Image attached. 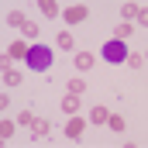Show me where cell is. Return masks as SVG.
<instances>
[{
	"label": "cell",
	"instance_id": "cell-5",
	"mask_svg": "<svg viewBox=\"0 0 148 148\" xmlns=\"http://www.w3.org/2000/svg\"><path fill=\"white\" fill-rule=\"evenodd\" d=\"M83 131H86V117H79V114H73V117H69V124H66V134H69V138H79V134H83Z\"/></svg>",
	"mask_w": 148,
	"mask_h": 148
},
{
	"label": "cell",
	"instance_id": "cell-4",
	"mask_svg": "<svg viewBox=\"0 0 148 148\" xmlns=\"http://www.w3.org/2000/svg\"><path fill=\"white\" fill-rule=\"evenodd\" d=\"M121 14L127 17V24H131V17H134L138 24H145V21H148V10H145V7H138V3H124V7H121Z\"/></svg>",
	"mask_w": 148,
	"mask_h": 148
},
{
	"label": "cell",
	"instance_id": "cell-6",
	"mask_svg": "<svg viewBox=\"0 0 148 148\" xmlns=\"http://www.w3.org/2000/svg\"><path fill=\"white\" fill-rule=\"evenodd\" d=\"M28 48H31V45H24V41H14V45H7V55L17 62V59H24V55H28Z\"/></svg>",
	"mask_w": 148,
	"mask_h": 148
},
{
	"label": "cell",
	"instance_id": "cell-12",
	"mask_svg": "<svg viewBox=\"0 0 148 148\" xmlns=\"http://www.w3.org/2000/svg\"><path fill=\"white\" fill-rule=\"evenodd\" d=\"M107 127H110V131H117V134H121V131H124L127 124H124V117H121V114H110V117H107Z\"/></svg>",
	"mask_w": 148,
	"mask_h": 148
},
{
	"label": "cell",
	"instance_id": "cell-11",
	"mask_svg": "<svg viewBox=\"0 0 148 148\" xmlns=\"http://www.w3.org/2000/svg\"><path fill=\"white\" fill-rule=\"evenodd\" d=\"M114 38H117V41H127V38H131V24H127V21H121V24L114 28Z\"/></svg>",
	"mask_w": 148,
	"mask_h": 148
},
{
	"label": "cell",
	"instance_id": "cell-20",
	"mask_svg": "<svg viewBox=\"0 0 148 148\" xmlns=\"http://www.w3.org/2000/svg\"><path fill=\"white\" fill-rule=\"evenodd\" d=\"M55 45H59V48H73V35H69V31H62V35L55 38Z\"/></svg>",
	"mask_w": 148,
	"mask_h": 148
},
{
	"label": "cell",
	"instance_id": "cell-14",
	"mask_svg": "<svg viewBox=\"0 0 148 148\" xmlns=\"http://www.w3.org/2000/svg\"><path fill=\"white\" fill-rule=\"evenodd\" d=\"M35 121H38V117H35L31 110H21V117H17V127H35Z\"/></svg>",
	"mask_w": 148,
	"mask_h": 148
},
{
	"label": "cell",
	"instance_id": "cell-13",
	"mask_svg": "<svg viewBox=\"0 0 148 148\" xmlns=\"http://www.w3.org/2000/svg\"><path fill=\"white\" fill-rule=\"evenodd\" d=\"M17 131V121H0V138H14Z\"/></svg>",
	"mask_w": 148,
	"mask_h": 148
},
{
	"label": "cell",
	"instance_id": "cell-17",
	"mask_svg": "<svg viewBox=\"0 0 148 148\" xmlns=\"http://www.w3.org/2000/svg\"><path fill=\"white\" fill-rule=\"evenodd\" d=\"M24 21H28V17H24L21 10H10V14H7V24H14V28H21Z\"/></svg>",
	"mask_w": 148,
	"mask_h": 148
},
{
	"label": "cell",
	"instance_id": "cell-2",
	"mask_svg": "<svg viewBox=\"0 0 148 148\" xmlns=\"http://www.w3.org/2000/svg\"><path fill=\"white\" fill-rule=\"evenodd\" d=\"M103 59H107V62H124V59H127V45L117 41V38H110V41L103 45Z\"/></svg>",
	"mask_w": 148,
	"mask_h": 148
},
{
	"label": "cell",
	"instance_id": "cell-19",
	"mask_svg": "<svg viewBox=\"0 0 148 148\" xmlns=\"http://www.w3.org/2000/svg\"><path fill=\"white\" fill-rule=\"evenodd\" d=\"M127 59H131L134 69H145V55H141V52H127Z\"/></svg>",
	"mask_w": 148,
	"mask_h": 148
},
{
	"label": "cell",
	"instance_id": "cell-16",
	"mask_svg": "<svg viewBox=\"0 0 148 148\" xmlns=\"http://www.w3.org/2000/svg\"><path fill=\"white\" fill-rule=\"evenodd\" d=\"M83 90H86V79H69V93H76V97H83Z\"/></svg>",
	"mask_w": 148,
	"mask_h": 148
},
{
	"label": "cell",
	"instance_id": "cell-1",
	"mask_svg": "<svg viewBox=\"0 0 148 148\" xmlns=\"http://www.w3.org/2000/svg\"><path fill=\"white\" fill-rule=\"evenodd\" d=\"M24 62H28V69L45 73V69L52 66V52H48L45 45H31V48H28V55H24Z\"/></svg>",
	"mask_w": 148,
	"mask_h": 148
},
{
	"label": "cell",
	"instance_id": "cell-18",
	"mask_svg": "<svg viewBox=\"0 0 148 148\" xmlns=\"http://www.w3.org/2000/svg\"><path fill=\"white\" fill-rule=\"evenodd\" d=\"M21 35H28V38H38V24H35V21H24V24H21Z\"/></svg>",
	"mask_w": 148,
	"mask_h": 148
},
{
	"label": "cell",
	"instance_id": "cell-15",
	"mask_svg": "<svg viewBox=\"0 0 148 148\" xmlns=\"http://www.w3.org/2000/svg\"><path fill=\"white\" fill-rule=\"evenodd\" d=\"M48 131H52V124H48L45 117H38V121H35V138H45Z\"/></svg>",
	"mask_w": 148,
	"mask_h": 148
},
{
	"label": "cell",
	"instance_id": "cell-3",
	"mask_svg": "<svg viewBox=\"0 0 148 148\" xmlns=\"http://www.w3.org/2000/svg\"><path fill=\"white\" fill-rule=\"evenodd\" d=\"M62 17H66L69 24H79V21H86V17H90V7H86V3H73V7H66V10H62Z\"/></svg>",
	"mask_w": 148,
	"mask_h": 148
},
{
	"label": "cell",
	"instance_id": "cell-10",
	"mask_svg": "<svg viewBox=\"0 0 148 148\" xmlns=\"http://www.w3.org/2000/svg\"><path fill=\"white\" fill-rule=\"evenodd\" d=\"M62 110L69 114V117H73V114L79 110V97H76V93H69V97H66V100H62Z\"/></svg>",
	"mask_w": 148,
	"mask_h": 148
},
{
	"label": "cell",
	"instance_id": "cell-8",
	"mask_svg": "<svg viewBox=\"0 0 148 148\" xmlns=\"http://www.w3.org/2000/svg\"><path fill=\"white\" fill-rule=\"evenodd\" d=\"M38 7H41V14H45V17H59V14H62L55 0H38Z\"/></svg>",
	"mask_w": 148,
	"mask_h": 148
},
{
	"label": "cell",
	"instance_id": "cell-21",
	"mask_svg": "<svg viewBox=\"0 0 148 148\" xmlns=\"http://www.w3.org/2000/svg\"><path fill=\"white\" fill-rule=\"evenodd\" d=\"M3 83H7V86H17V83H21V73H14V69L3 73Z\"/></svg>",
	"mask_w": 148,
	"mask_h": 148
},
{
	"label": "cell",
	"instance_id": "cell-7",
	"mask_svg": "<svg viewBox=\"0 0 148 148\" xmlns=\"http://www.w3.org/2000/svg\"><path fill=\"white\" fill-rule=\"evenodd\" d=\"M76 66L86 73V69H93V66H97V55H93V52H79V55H76Z\"/></svg>",
	"mask_w": 148,
	"mask_h": 148
},
{
	"label": "cell",
	"instance_id": "cell-9",
	"mask_svg": "<svg viewBox=\"0 0 148 148\" xmlns=\"http://www.w3.org/2000/svg\"><path fill=\"white\" fill-rule=\"evenodd\" d=\"M107 117H110L107 107H93V110H90V124H107Z\"/></svg>",
	"mask_w": 148,
	"mask_h": 148
}]
</instances>
